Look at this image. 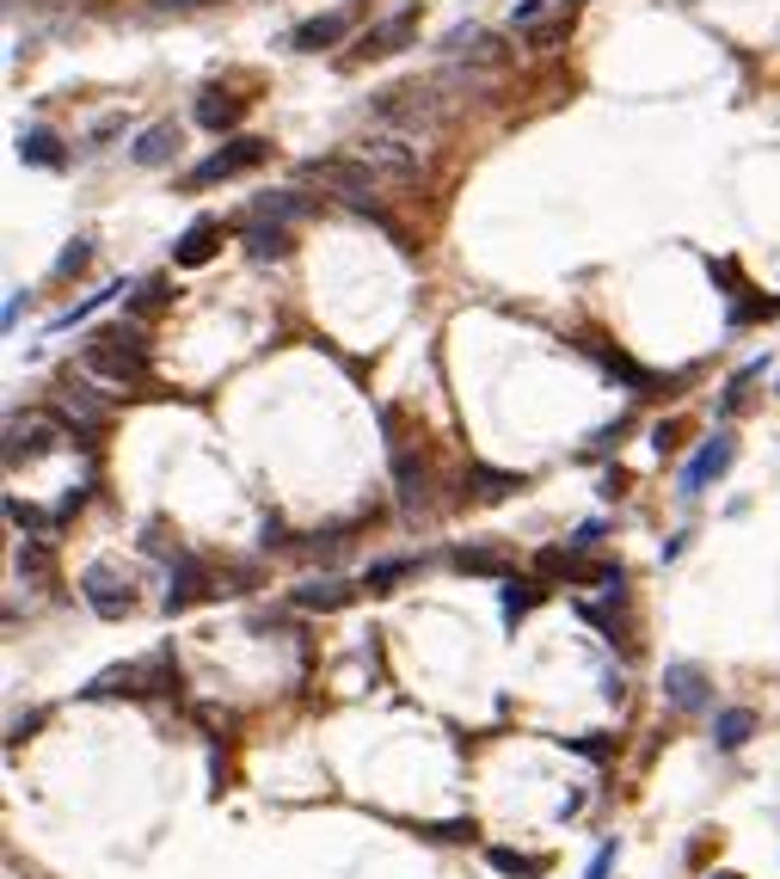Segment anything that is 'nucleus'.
<instances>
[{
  "label": "nucleus",
  "instance_id": "obj_9",
  "mask_svg": "<svg viewBox=\"0 0 780 879\" xmlns=\"http://www.w3.org/2000/svg\"><path fill=\"white\" fill-rule=\"evenodd\" d=\"M732 461H737V443H732V431H713V437H707L701 449H695V461L682 468V487H676V492H682V499H695V492H701L707 480H719V473L732 468Z\"/></svg>",
  "mask_w": 780,
  "mask_h": 879
},
{
  "label": "nucleus",
  "instance_id": "obj_22",
  "mask_svg": "<svg viewBox=\"0 0 780 879\" xmlns=\"http://www.w3.org/2000/svg\"><path fill=\"white\" fill-rule=\"evenodd\" d=\"M246 247H252V259H283V252H289V228H277V221H246Z\"/></svg>",
  "mask_w": 780,
  "mask_h": 879
},
{
  "label": "nucleus",
  "instance_id": "obj_25",
  "mask_svg": "<svg viewBox=\"0 0 780 879\" xmlns=\"http://www.w3.org/2000/svg\"><path fill=\"white\" fill-rule=\"evenodd\" d=\"M124 289H129V283H111V289H99V296L74 301V308H68V315H56V320H49V332H68V327H80V320H93L99 308H105L111 296H124Z\"/></svg>",
  "mask_w": 780,
  "mask_h": 879
},
{
  "label": "nucleus",
  "instance_id": "obj_19",
  "mask_svg": "<svg viewBox=\"0 0 780 879\" xmlns=\"http://www.w3.org/2000/svg\"><path fill=\"white\" fill-rule=\"evenodd\" d=\"M449 566L455 572H473V579H498V584L511 579V560H504L498 548H455Z\"/></svg>",
  "mask_w": 780,
  "mask_h": 879
},
{
  "label": "nucleus",
  "instance_id": "obj_31",
  "mask_svg": "<svg viewBox=\"0 0 780 879\" xmlns=\"http://www.w3.org/2000/svg\"><path fill=\"white\" fill-rule=\"evenodd\" d=\"M7 517H13L19 529H37V523H49L44 511H32V504H19V499H7Z\"/></svg>",
  "mask_w": 780,
  "mask_h": 879
},
{
  "label": "nucleus",
  "instance_id": "obj_33",
  "mask_svg": "<svg viewBox=\"0 0 780 879\" xmlns=\"http://www.w3.org/2000/svg\"><path fill=\"white\" fill-rule=\"evenodd\" d=\"M676 437H682V424H657V431H652V449H657V456H670V449H676Z\"/></svg>",
  "mask_w": 780,
  "mask_h": 879
},
{
  "label": "nucleus",
  "instance_id": "obj_10",
  "mask_svg": "<svg viewBox=\"0 0 780 879\" xmlns=\"http://www.w3.org/2000/svg\"><path fill=\"white\" fill-rule=\"evenodd\" d=\"M664 695H670L676 714H701V707L713 701V676H707L695 659H676V664H664Z\"/></svg>",
  "mask_w": 780,
  "mask_h": 879
},
{
  "label": "nucleus",
  "instance_id": "obj_11",
  "mask_svg": "<svg viewBox=\"0 0 780 879\" xmlns=\"http://www.w3.org/2000/svg\"><path fill=\"white\" fill-rule=\"evenodd\" d=\"M412 37H418V7H400V13H388L381 25H369V32L357 37V56H393V49H406Z\"/></svg>",
  "mask_w": 780,
  "mask_h": 879
},
{
  "label": "nucleus",
  "instance_id": "obj_38",
  "mask_svg": "<svg viewBox=\"0 0 780 879\" xmlns=\"http://www.w3.org/2000/svg\"><path fill=\"white\" fill-rule=\"evenodd\" d=\"M713 879H737V874H713Z\"/></svg>",
  "mask_w": 780,
  "mask_h": 879
},
{
  "label": "nucleus",
  "instance_id": "obj_7",
  "mask_svg": "<svg viewBox=\"0 0 780 879\" xmlns=\"http://www.w3.org/2000/svg\"><path fill=\"white\" fill-rule=\"evenodd\" d=\"M265 155H271V148H265L259 136H240V141H228V148H216L204 167H191L185 185H191V191H204V185H221V179H240V173H252V167H259Z\"/></svg>",
  "mask_w": 780,
  "mask_h": 879
},
{
  "label": "nucleus",
  "instance_id": "obj_2",
  "mask_svg": "<svg viewBox=\"0 0 780 879\" xmlns=\"http://www.w3.org/2000/svg\"><path fill=\"white\" fill-rule=\"evenodd\" d=\"M172 689H179V664H172L167 646L148 652V659H136V664H111V671H99L93 683H87L93 701H105V695H172Z\"/></svg>",
  "mask_w": 780,
  "mask_h": 879
},
{
  "label": "nucleus",
  "instance_id": "obj_15",
  "mask_svg": "<svg viewBox=\"0 0 780 879\" xmlns=\"http://www.w3.org/2000/svg\"><path fill=\"white\" fill-rule=\"evenodd\" d=\"M204 591V560L197 553H172V579H167V615H179L185 603H197Z\"/></svg>",
  "mask_w": 780,
  "mask_h": 879
},
{
  "label": "nucleus",
  "instance_id": "obj_3",
  "mask_svg": "<svg viewBox=\"0 0 780 879\" xmlns=\"http://www.w3.org/2000/svg\"><path fill=\"white\" fill-rule=\"evenodd\" d=\"M369 117H375V129L424 136V129L443 117V99H437V87H418V80H406V87H388V93H375Z\"/></svg>",
  "mask_w": 780,
  "mask_h": 879
},
{
  "label": "nucleus",
  "instance_id": "obj_23",
  "mask_svg": "<svg viewBox=\"0 0 780 879\" xmlns=\"http://www.w3.org/2000/svg\"><path fill=\"white\" fill-rule=\"evenodd\" d=\"M485 861L498 867V874H511V879H535V874H547V855H516V848H485Z\"/></svg>",
  "mask_w": 780,
  "mask_h": 879
},
{
  "label": "nucleus",
  "instance_id": "obj_1",
  "mask_svg": "<svg viewBox=\"0 0 780 879\" xmlns=\"http://www.w3.org/2000/svg\"><path fill=\"white\" fill-rule=\"evenodd\" d=\"M80 376L105 381L111 393H136L148 388V339L136 327H99L80 351Z\"/></svg>",
  "mask_w": 780,
  "mask_h": 879
},
{
  "label": "nucleus",
  "instance_id": "obj_36",
  "mask_svg": "<svg viewBox=\"0 0 780 879\" xmlns=\"http://www.w3.org/2000/svg\"><path fill=\"white\" fill-rule=\"evenodd\" d=\"M160 301H167V283H141V301H136V308H160Z\"/></svg>",
  "mask_w": 780,
  "mask_h": 879
},
{
  "label": "nucleus",
  "instance_id": "obj_4",
  "mask_svg": "<svg viewBox=\"0 0 780 879\" xmlns=\"http://www.w3.org/2000/svg\"><path fill=\"white\" fill-rule=\"evenodd\" d=\"M301 179H313L320 191H332V197H344V204H357V209H369L375 191H381V173H375L369 160H344V155L308 160V167H301Z\"/></svg>",
  "mask_w": 780,
  "mask_h": 879
},
{
  "label": "nucleus",
  "instance_id": "obj_12",
  "mask_svg": "<svg viewBox=\"0 0 780 879\" xmlns=\"http://www.w3.org/2000/svg\"><path fill=\"white\" fill-rule=\"evenodd\" d=\"M56 437H62V424L37 419V424H25V431H19V419H13V424H7V468H19V461H37L44 449H56Z\"/></svg>",
  "mask_w": 780,
  "mask_h": 879
},
{
  "label": "nucleus",
  "instance_id": "obj_6",
  "mask_svg": "<svg viewBox=\"0 0 780 879\" xmlns=\"http://www.w3.org/2000/svg\"><path fill=\"white\" fill-rule=\"evenodd\" d=\"M80 591H87V609H93L99 621H124V615L136 609V584H129L117 566H105V560L80 572Z\"/></svg>",
  "mask_w": 780,
  "mask_h": 879
},
{
  "label": "nucleus",
  "instance_id": "obj_17",
  "mask_svg": "<svg viewBox=\"0 0 780 879\" xmlns=\"http://www.w3.org/2000/svg\"><path fill=\"white\" fill-rule=\"evenodd\" d=\"M185 141H179V124H154L136 136V167H167L172 155H179Z\"/></svg>",
  "mask_w": 780,
  "mask_h": 879
},
{
  "label": "nucleus",
  "instance_id": "obj_20",
  "mask_svg": "<svg viewBox=\"0 0 780 879\" xmlns=\"http://www.w3.org/2000/svg\"><path fill=\"white\" fill-rule=\"evenodd\" d=\"M240 111H246V105H240L234 93H221V87H209V93L197 99V124H204V129H216V136H221V129H234V124H240Z\"/></svg>",
  "mask_w": 780,
  "mask_h": 879
},
{
  "label": "nucleus",
  "instance_id": "obj_16",
  "mask_svg": "<svg viewBox=\"0 0 780 879\" xmlns=\"http://www.w3.org/2000/svg\"><path fill=\"white\" fill-rule=\"evenodd\" d=\"M357 591H363V584H351V579H308L296 591V609H344Z\"/></svg>",
  "mask_w": 780,
  "mask_h": 879
},
{
  "label": "nucleus",
  "instance_id": "obj_27",
  "mask_svg": "<svg viewBox=\"0 0 780 879\" xmlns=\"http://www.w3.org/2000/svg\"><path fill=\"white\" fill-rule=\"evenodd\" d=\"M406 572H412V560H381V566H369V572H363V591H375V597H381V591H393Z\"/></svg>",
  "mask_w": 780,
  "mask_h": 879
},
{
  "label": "nucleus",
  "instance_id": "obj_34",
  "mask_svg": "<svg viewBox=\"0 0 780 879\" xmlns=\"http://www.w3.org/2000/svg\"><path fill=\"white\" fill-rule=\"evenodd\" d=\"M541 13H547V0H523V7L511 13V25H523V32H529V25H541Z\"/></svg>",
  "mask_w": 780,
  "mask_h": 879
},
{
  "label": "nucleus",
  "instance_id": "obj_24",
  "mask_svg": "<svg viewBox=\"0 0 780 879\" xmlns=\"http://www.w3.org/2000/svg\"><path fill=\"white\" fill-rule=\"evenodd\" d=\"M19 160H25V167H62L56 136H49V129H25V136H19Z\"/></svg>",
  "mask_w": 780,
  "mask_h": 879
},
{
  "label": "nucleus",
  "instance_id": "obj_13",
  "mask_svg": "<svg viewBox=\"0 0 780 879\" xmlns=\"http://www.w3.org/2000/svg\"><path fill=\"white\" fill-rule=\"evenodd\" d=\"M344 32H351V13H320V19H308V25H296V32H289V49H301V56H320V49H332Z\"/></svg>",
  "mask_w": 780,
  "mask_h": 879
},
{
  "label": "nucleus",
  "instance_id": "obj_26",
  "mask_svg": "<svg viewBox=\"0 0 780 879\" xmlns=\"http://www.w3.org/2000/svg\"><path fill=\"white\" fill-rule=\"evenodd\" d=\"M301 209L308 204H301L296 191H277V197H259V204L246 209V221H289V216H301Z\"/></svg>",
  "mask_w": 780,
  "mask_h": 879
},
{
  "label": "nucleus",
  "instance_id": "obj_35",
  "mask_svg": "<svg viewBox=\"0 0 780 879\" xmlns=\"http://www.w3.org/2000/svg\"><path fill=\"white\" fill-rule=\"evenodd\" d=\"M596 541H603V523H584V529H577L572 541H565V548H577V553H590Z\"/></svg>",
  "mask_w": 780,
  "mask_h": 879
},
{
  "label": "nucleus",
  "instance_id": "obj_32",
  "mask_svg": "<svg viewBox=\"0 0 780 879\" xmlns=\"http://www.w3.org/2000/svg\"><path fill=\"white\" fill-rule=\"evenodd\" d=\"M609 867H615V843H603L590 855V867H584V879H609Z\"/></svg>",
  "mask_w": 780,
  "mask_h": 879
},
{
  "label": "nucleus",
  "instance_id": "obj_28",
  "mask_svg": "<svg viewBox=\"0 0 780 879\" xmlns=\"http://www.w3.org/2000/svg\"><path fill=\"white\" fill-rule=\"evenodd\" d=\"M762 369H768V357H756V363H744V369H737V376L725 381V412H737V407H744V388H749L756 376H762Z\"/></svg>",
  "mask_w": 780,
  "mask_h": 879
},
{
  "label": "nucleus",
  "instance_id": "obj_37",
  "mask_svg": "<svg viewBox=\"0 0 780 879\" xmlns=\"http://www.w3.org/2000/svg\"><path fill=\"white\" fill-rule=\"evenodd\" d=\"M19 315H25V289H13V296H7V332L19 327Z\"/></svg>",
  "mask_w": 780,
  "mask_h": 879
},
{
  "label": "nucleus",
  "instance_id": "obj_29",
  "mask_svg": "<svg viewBox=\"0 0 780 879\" xmlns=\"http://www.w3.org/2000/svg\"><path fill=\"white\" fill-rule=\"evenodd\" d=\"M87 259H93V247H87V240H74V247L56 259V271H62V277H74V271H87Z\"/></svg>",
  "mask_w": 780,
  "mask_h": 879
},
{
  "label": "nucleus",
  "instance_id": "obj_18",
  "mask_svg": "<svg viewBox=\"0 0 780 879\" xmlns=\"http://www.w3.org/2000/svg\"><path fill=\"white\" fill-rule=\"evenodd\" d=\"M541 597H547L541 579H516V572H511V579H504V591H498V609H504V621L516 628V621H523V615H529Z\"/></svg>",
  "mask_w": 780,
  "mask_h": 879
},
{
  "label": "nucleus",
  "instance_id": "obj_14",
  "mask_svg": "<svg viewBox=\"0 0 780 879\" xmlns=\"http://www.w3.org/2000/svg\"><path fill=\"white\" fill-rule=\"evenodd\" d=\"M216 240H221V221H209V216H197L185 228V235H179V247H172V259H179V265L185 271H197V265H209V259H216Z\"/></svg>",
  "mask_w": 780,
  "mask_h": 879
},
{
  "label": "nucleus",
  "instance_id": "obj_30",
  "mask_svg": "<svg viewBox=\"0 0 780 879\" xmlns=\"http://www.w3.org/2000/svg\"><path fill=\"white\" fill-rule=\"evenodd\" d=\"M572 751H577V756H590V763H603V756H609L615 744L603 739V732H590V739H572Z\"/></svg>",
  "mask_w": 780,
  "mask_h": 879
},
{
  "label": "nucleus",
  "instance_id": "obj_21",
  "mask_svg": "<svg viewBox=\"0 0 780 879\" xmlns=\"http://www.w3.org/2000/svg\"><path fill=\"white\" fill-rule=\"evenodd\" d=\"M749 739H756V714H749V707H725V714L713 720V744H719V751H744Z\"/></svg>",
  "mask_w": 780,
  "mask_h": 879
},
{
  "label": "nucleus",
  "instance_id": "obj_5",
  "mask_svg": "<svg viewBox=\"0 0 780 879\" xmlns=\"http://www.w3.org/2000/svg\"><path fill=\"white\" fill-rule=\"evenodd\" d=\"M357 160H369L381 179H418V136H400V129H369L357 141Z\"/></svg>",
  "mask_w": 780,
  "mask_h": 879
},
{
  "label": "nucleus",
  "instance_id": "obj_8",
  "mask_svg": "<svg viewBox=\"0 0 780 879\" xmlns=\"http://www.w3.org/2000/svg\"><path fill=\"white\" fill-rule=\"evenodd\" d=\"M56 424H62L80 449H93V437L105 431V407H99L87 388H74V381H68V388L56 393Z\"/></svg>",
  "mask_w": 780,
  "mask_h": 879
}]
</instances>
